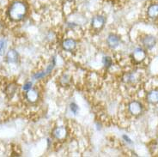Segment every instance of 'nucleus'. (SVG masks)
<instances>
[{"mask_svg":"<svg viewBox=\"0 0 158 157\" xmlns=\"http://www.w3.org/2000/svg\"><path fill=\"white\" fill-rule=\"evenodd\" d=\"M26 99L29 102H31V103L36 102L38 101V99H39V93H38V91L35 89H30L26 93Z\"/></svg>","mask_w":158,"mask_h":157,"instance_id":"7","label":"nucleus"},{"mask_svg":"<svg viewBox=\"0 0 158 157\" xmlns=\"http://www.w3.org/2000/svg\"><path fill=\"white\" fill-rule=\"evenodd\" d=\"M71 111L74 113V114H77V110H78V107H77V106L76 105V104H74V103H72L71 105Z\"/></svg>","mask_w":158,"mask_h":157,"instance_id":"19","label":"nucleus"},{"mask_svg":"<svg viewBox=\"0 0 158 157\" xmlns=\"http://www.w3.org/2000/svg\"><path fill=\"white\" fill-rule=\"evenodd\" d=\"M147 101L150 104H157L158 103V89H153L147 94Z\"/></svg>","mask_w":158,"mask_h":157,"instance_id":"9","label":"nucleus"},{"mask_svg":"<svg viewBox=\"0 0 158 157\" xmlns=\"http://www.w3.org/2000/svg\"><path fill=\"white\" fill-rule=\"evenodd\" d=\"M67 130L65 127L60 126L56 127L55 129L52 130V136L58 141H64L67 137Z\"/></svg>","mask_w":158,"mask_h":157,"instance_id":"2","label":"nucleus"},{"mask_svg":"<svg viewBox=\"0 0 158 157\" xmlns=\"http://www.w3.org/2000/svg\"><path fill=\"white\" fill-rule=\"evenodd\" d=\"M54 65H55V59H54V58H52V62L48 65V67L47 68L46 71H45V72H42V73H37V74L35 75V76H34V77H35V79L42 78V77H44L45 76H47V75L49 74V73L51 72L52 70L53 69Z\"/></svg>","mask_w":158,"mask_h":157,"instance_id":"10","label":"nucleus"},{"mask_svg":"<svg viewBox=\"0 0 158 157\" xmlns=\"http://www.w3.org/2000/svg\"><path fill=\"white\" fill-rule=\"evenodd\" d=\"M145 58H146V53L141 48H137L132 53V59L134 60L135 63H141L145 59Z\"/></svg>","mask_w":158,"mask_h":157,"instance_id":"5","label":"nucleus"},{"mask_svg":"<svg viewBox=\"0 0 158 157\" xmlns=\"http://www.w3.org/2000/svg\"><path fill=\"white\" fill-rule=\"evenodd\" d=\"M64 1H66V2H72L73 0H64Z\"/></svg>","mask_w":158,"mask_h":157,"instance_id":"20","label":"nucleus"},{"mask_svg":"<svg viewBox=\"0 0 158 157\" xmlns=\"http://www.w3.org/2000/svg\"><path fill=\"white\" fill-rule=\"evenodd\" d=\"M7 47V41L4 38H0V55H2Z\"/></svg>","mask_w":158,"mask_h":157,"instance_id":"16","label":"nucleus"},{"mask_svg":"<svg viewBox=\"0 0 158 157\" xmlns=\"http://www.w3.org/2000/svg\"><path fill=\"white\" fill-rule=\"evenodd\" d=\"M30 89H32V83H25L23 85V89L24 91H28Z\"/></svg>","mask_w":158,"mask_h":157,"instance_id":"18","label":"nucleus"},{"mask_svg":"<svg viewBox=\"0 0 158 157\" xmlns=\"http://www.w3.org/2000/svg\"><path fill=\"white\" fill-rule=\"evenodd\" d=\"M148 16L150 18H156L158 16V4H152L148 8V11H147Z\"/></svg>","mask_w":158,"mask_h":157,"instance_id":"12","label":"nucleus"},{"mask_svg":"<svg viewBox=\"0 0 158 157\" xmlns=\"http://www.w3.org/2000/svg\"><path fill=\"white\" fill-rule=\"evenodd\" d=\"M142 109V105L140 102L138 101H131L128 106V110L130 112V114L134 115V116H138L141 114Z\"/></svg>","mask_w":158,"mask_h":157,"instance_id":"4","label":"nucleus"},{"mask_svg":"<svg viewBox=\"0 0 158 157\" xmlns=\"http://www.w3.org/2000/svg\"><path fill=\"white\" fill-rule=\"evenodd\" d=\"M16 87L15 86V85H13V84H10V85H9L8 87H7V89H6V94H8L9 96H10V97H12L14 94H15V93H16Z\"/></svg>","mask_w":158,"mask_h":157,"instance_id":"15","label":"nucleus"},{"mask_svg":"<svg viewBox=\"0 0 158 157\" xmlns=\"http://www.w3.org/2000/svg\"><path fill=\"white\" fill-rule=\"evenodd\" d=\"M103 62H104V65H105V67L108 68V67H110L111 64H112V59H111L109 57H105Z\"/></svg>","mask_w":158,"mask_h":157,"instance_id":"17","label":"nucleus"},{"mask_svg":"<svg viewBox=\"0 0 158 157\" xmlns=\"http://www.w3.org/2000/svg\"><path fill=\"white\" fill-rule=\"evenodd\" d=\"M106 19L105 17L102 16H97L93 18L92 22H91V26L93 29H95V31H99L103 28L104 24H105Z\"/></svg>","mask_w":158,"mask_h":157,"instance_id":"3","label":"nucleus"},{"mask_svg":"<svg viewBox=\"0 0 158 157\" xmlns=\"http://www.w3.org/2000/svg\"><path fill=\"white\" fill-rule=\"evenodd\" d=\"M77 47V43L73 39H64L62 43V47L64 51L72 52Z\"/></svg>","mask_w":158,"mask_h":157,"instance_id":"6","label":"nucleus"},{"mask_svg":"<svg viewBox=\"0 0 158 157\" xmlns=\"http://www.w3.org/2000/svg\"><path fill=\"white\" fill-rule=\"evenodd\" d=\"M107 42L108 44V46L112 48H115L118 46L119 44V39L117 35H110L108 36V38L107 39Z\"/></svg>","mask_w":158,"mask_h":157,"instance_id":"11","label":"nucleus"},{"mask_svg":"<svg viewBox=\"0 0 158 157\" xmlns=\"http://www.w3.org/2000/svg\"><path fill=\"white\" fill-rule=\"evenodd\" d=\"M27 5L22 1L13 2L8 10L9 17L14 22H19L24 18L27 14Z\"/></svg>","mask_w":158,"mask_h":157,"instance_id":"1","label":"nucleus"},{"mask_svg":"<svg viewBox=\"0 0 158 157\" xmlns=\"http://www.w3.org/2000/svg\"><path fill=\"white\" fill-rule=\"evenodd\" d=\"M156 38H155L154 36L151 35L145 36L142 39L143 45L146 47V48H148V49H151L152 47H154L155 45H156Z\"/></svg>","mask_w":158,"mask_h":157,"instance_id":"8","label":"nucleus"},{"mask_svg":"<svg viewBox=\"0 0 158 157\" xmlns=\"http://www.w3.org/2000/svg\"><path fill=\"white\" fill-rule=\"evenodd\" d=\"M59 83L62 86H67L70 83V76L66 74H64L61 77H60V80H59Z\"/></svg>","mask_w":158,"mask_h":157,"instance_id":"14","label":"nucleus"},{"mask_svg":"<svg viewBox=\"0 0 158 157\" xmlns=\"http://www.w3.org/2000/svg\"><path fill=\"white\" fill-rule=\"evenodd\" d=\"M6 59L9 63H16L18 59V53L15 50H10L6 55Z\"/></svg>","mask_w":158,"mask_h":157,"instance_id":"13","label":"nucleus"}]
</instances>
